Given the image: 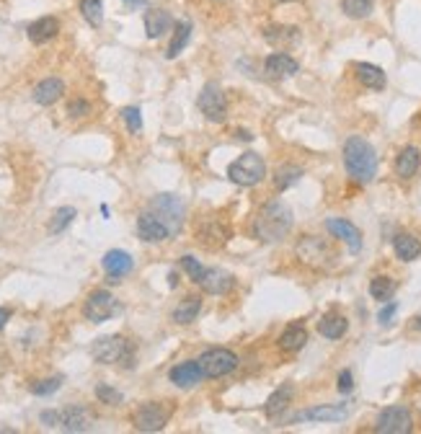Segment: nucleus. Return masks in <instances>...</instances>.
Masks as SVG:
<instances>
[{
  "label": "nucleus",
  "mask_w": 421,
  "mask_h": 434,
  "mask_svg": "<svg viewBox=\"0 0 421 434\" xmlns=\"http://www.w3.org/2000/svg\"><path fill=\"white\" fill-rule=\"evenodd\" d=\"M60 385H62V377H47V380L31 382L29 390L34 396H52L54 390H60Z\"/></svg>",
  "instance_id": "obj_38"
},
{
  "label": "nucleus",
  "mask_w": 421,
  "mask_h": 434,
  "mask_svg": "<svg viewBox=\"0 0 421 434\" xmlns=\"http://www.w3.org/2000/svg\"><path fill=\"white\" fill-rule=\"evenodd\" d=\"M393 292H396V282L391 277H375L369 282V295L380 303H388L393 298Z\"/></svg>",
  "instance_id": "obj_35"
},
{
  "label": "nucleus",
  "mask_w": 421,
  "mask_h": 434,
  "mask_svg": "<svg viewBox=\"0 0 421 434\" xmlns=\"http://www.w3.org/2000/svg\"><path fill=\"white\" fill-rule=\"evenodd\" d=\"M119 310V303L109 290H96L90 292L88 300L83 303V315L90 323H104L109 321L114 313Z\"/></svg>",
  "instance_id": "obj_10"
},
{
  "label": "nucleus",
  "mask_w": 421,
  "mask_h": 434,
  "mask_svg": "<svg viewBox=\"0 0 421 434\" xmlns=\"http://www.w3.org/2000/svg\"><path fill=\"white\" fill-rule=\"evenodd\" d=\"M150 212L153 215H158L166 228L171 230V235L181 230V223H184V204L176 194H158L155 199L150 202Z\"/></svg>",
  "instance_id": "obj_8"
},
{
  "label": "nucleus",
  "mask_w": 421,
  "mask_h": 434,
  "mask_svg": "<svg viewBox=\"0 0 421 434\" xmlns=\"http://www.w3.org/2000/svg\"><path fill=\"white\" fill-rule=\"evenodd\" d=\"M416 329L421 331V315H419V318H416Z\"/></svg>",
  "instance_id": "obj_48"
},
{
  "label": "nucleus",
  "mask_w": 421,
  "mask_h": 434,
  "mask_svg": "<svg viewBox=\"0 0 421 434\" xmlns=\"http://www.w3.org/2000/svg\"><path fill=\"white\" fill-rule=\"evenodd\" d=\"M346 329H349V321H346L344 315H338V313H328L324 315L321 321H318V334L324 339H341L346 334Z\"/></svg>",
  "instance_id": "obj_27"
},
{
  "label": "nucleus",
  "mask_w": 421,
  "mask_h": 434,
  "mask_svg": "<svg viewBox=\"0 0 421 434\" xmlns=\"http://www.w3.org/2000/svg\"><path fill=\"white\" fill-rule=\"evenodd\" d=\"M297 70H300L297 60L290 57V54H285V52L269 54L266 62H263V73L269 75V78H277V81H282V78H292Z\"/></svg>",
  "instance_id": "obj_16"
},
{
  "label": "nucleus",
  "mask_w": 421,
  "mask_h": 434,
  "mask_svg": "<svg viewBox=\"0 0 421 434\" xmlns=\"http://www.w3.org/2000/svg\"><path fill=\"white\" fill-rule=\"evenodd\" d=\"M196 240L204 248H223L230 240V228L220 220H207L202 228H196Z\"/></svg>",
  "instance_id": "obj_15"
},
{
  "label": "nucleus",
  "mask_w": 421,
  "mask_h": 434,
  "mask_svg": "<svg viewBox=\"0 0 421 434\" xmlns=\"http://www.w3.org/2000/svg\"><path fill=\"white\" fill-rule=\"evenodd\" d=\"M215 3H220V0H215Z\"/></svg>",
  "instance_id": "obj_50"
},
{
  "label": "nucleus",
  "mask_w": 421,
  "mask_h": 434,
  "mask_svg": "<svg viewBox=\"0 0 421 434\" xmlns=\"http://www.w3.org/2000/svg\"><path fill=\"white\" fill-rule=\"evenodd\" d=\"M263 176H266L263 158L259 153H254V150L243 153L241 158H235L233 163L227 165V179L238 184V187H256Z\"/></svg>",
  "instance_id": "obj_3"
},
{
  "label": "nucleus",
  "mask_w": 421,
  "mask_h": 434,
  "mask_svg": "<svg viewBox=\"0 0 421 434\" xmlns=\"http://www.w3.org/2000/svg\"><path fill=\"white\" fill-rule=\"evenodd\" d=\"M352 388H354L352 370H344V373L338 375V390H341V393H352Z\"/></svg>",
  "instance_id": "obj_43"
},
{
  "label": "nucleus",
  "mask_w": 421,
  "mask_h": 434,
  "mask_svg": "<svg viewBox=\"0 0 421 434\" xmlns=\"http://www.w3.org/2000/svg\"><path fill=\"white\" fill-rule=\"evenodd\" d=\"M396 310H398V305H396V303H388V305L380 310V315H377V318H380V323H383V326H388V323H391V318L396 315Z\"/></svg>",
  "instance_id": "obj_45"
},
{
  "label": "nucleus",
  "mask_w": 421,
  "mask_h": 434,
  "mask_svg": "<svg viewBox=\"0 0 421 434\" xmlns=\"http://www.w3.org/2000/svg\"><path fill=\"white\" fill-rule=\"evenodd\" d=\"M168 377H171V382L173 385H179V388H194L196 382L204 377V373L196 360H186V362H181V365L171 367Z\"/></svg>",
  "instance_id": "obj_18"
},
{
  "label": "nucleus",
  "mask_w": 421,
  "mask_h": 434,
  "mask_svg": "<svg viewBox=\"0 0 421 434\" xmlns=\"http://www.w3.org/2000/svg\"><path fill=\"white\" fill-rule=\"evenodd\" d=\"M173 29V16L163 8H153L145 13V34L150 39H160Z\"/></svg>",
  "instance_id": "obj_19"
},
{
  "label": "nucleus",
  "mask_w": 421,
  "mask_h": 434,
  "mask_svg": "<svg viewBox=\"0 0 421 434\" xmlns=\"http://www.w3.org/2000/svg\"><path fill=\"white\" fill-rule=\"evenodd\" d=\"M279 3H292V0H279Z\"/></svg>",
  "instance_id": "obj_49"
},
{
  "label": "nucleus",
  "mask_w": 421,
  "mask_h": 434,
  "mask_svg": "<svg viewBox=\"0 0 421 434\" xmlns=\"http://www.w3.org/2000/svg\"><path fill=\"white\" fill-rule=\"evenodd\" d=\"M196 285L202 287V290L207 292V295H227V292L233 290L235 277L230 274V271L212 266V269H204L202 279H199Z\"/></svg>",
  "instance_id": "obj_13"
},
{
  "label": "nucleus",
  "mask_w": 421,
  "mask_h": 434,
  "mask_svg": "<svg viewBox=\"0 0 421 434\" xmlns=\"http://www.w3.org/2000/svg\"><path fill=\"white\" fill-rule=\"evenodd\" d=\"M137 235H140L145 243H163V240L171 238V230H168L166 223H163L158 215H153V212L148 210L137 217Z\"/></svg>",
  "instance_id": "obj_12"
},
{
  "label": "nucleus",
  "mask_w": 421,
  "mask_h": 434,
  "mask_svg": "<svg viewBox=\"0 0 421 434\" xmlns=\"http://www.w3.org/2000/svg\"><path fill=\"white\" fill-rule=\"evenodd\" d=\"M290 228H292V210L282 199H274V202L263 204L261 212L256 215L251 233L261 243H277L290 233Z\"/></svg>",
  "instance_id": "obj_1"
},
{
  "label": "nucleus",
  "mask_w": 421,
  "mask_h": 434,
  "mask_svg": "<svg viewBox=\"0 0 421 434\" xmlns=\"http://www.w3.org/2000/svg\"><path fill=\"white\" fill-rule=\"evenodd\" d=\"M199 367H202L204 377H225L238 367V354L225 349V346H215L199 354Z\"/></svg>",
  "instance_id": "obj_6"
},
{
  "label": "nucleus",
  "mask_w": 421,
  "mask_h": 434,
  "mask_svg": "<svg viewBox=\"0 0 421 434\" xmlns=\"http://www.w3.org/2000/svg\"><path fill=\"white\" fill-rule=\"evenodd\" d=\"M121 119L127 122V129L132 135H137L140 129H143V114L137 106H127V109H121Z\"/></svg>",
  "instance_id": "obj_39"
},
{
  "label": "nucleus",
  "mask_w": 421,
  "mask_h": 434,
  "mask_svg": "<svg viewBox=\"0 0 421 434\" xmlns=\"http://www.w3.org/2000/svg\"><path fill=\"white\" fill-rule=\"evenodd\" d=\"M90 354L101 365H117V362L129 365V360H132V346H129V341L124 336H101L96 344L90 346Z\"/></svg>",
  "instance_id": "obj_4"
},
{
  "label": "nucleus",
  "mask_w": 421,
  "mask_h": 434,
  "mask_svg": "<svg viewBox=\"0 0 421 434\" xmlns=\"http://www.w3.org/2000/svg\"><path fill=\"white\" fill-rule=\"evenodd\" d=\"M300 179H302V168H300V165L285 163V165H279L277 171H274V187H277L279 192L290 189L292 184H297Z\"/></svg>",
  "instance_id": "obj_32"
},
{
  "label": "nucleus",
  "mask_w": 421,
  "mask_h": 434,
  "mask_svg": "<svg viewBox=\"0 0 421 434\" xmlns=\"http://www.w3.org/2000/svg\"><path fill=\"white\" fill-rule=\"evenodd\" d=\"M8 318H11V310H8V307H0V329L8 323Z\"/></svg>",
  "instance_id": "obj_47"
},
{
  "label": "nucleus",
  "mask_w": 421,
  "mask_h": 434,
  "mask_svg": "<svg viewBox=\"0 0 421 434\" xmlns=\"http://www.w3.org/2000/svg\"><path fill=\"white\" fill-rule=\"evenodd\" d=\"M81 13L88 26L98 29L104 23V0H81Z\"/></svg>",
  "instance_id": "obj_33"
},
{
  "label": "nucleus",
  "mask_w": 421,
  "mask_h": 434,
  "mask_svg": "<svg viewBox=\"0 0 421 434\" xmlns=\"http://www.w3.org/2000/svg\"><path fill=\"white\" fill-rule=\"evenodd\" d=\"M60 427L65 429V432H88L90 429L88 411H85L83 406H70V409L62 411Z\"/></svg>",
  "instance_id": "obj_24"
},
{
  "label": "nucleus",
  "mask_w": 421,
  "mask_h": 434,
  "mask_svg": "<svg viewBox=\"0 0 421 434\" xmlns=\"http://www.w3.org/2000/svg\"><path fill=\"white\" fill-rule=\"evenodd\" d=\"M96 398L101 401V404H109V406H117V404H121L124 401V396H121L119 390L117 388H112V385H96Z\"/></svg>",
  "instance_id": "obj_40"
},
{
  "label": "nucleus",
  "mask_w": 421,
  "mask_h": 434,
  "mask_svg": "<svg viewBox=\"0 0 421 434\" xmlns=\"http://www.w3.org/2000/svg\"><path fill=\"white\" fill-rule=\"evenodd\" d=\"M202 310V300L199 298H186L181 300L179 307L173 310V321L181 323V326H189L191 321H196V315Z\"/></svg>",
  "instance_id": "obj_31"
},
{
  "label": "nucleus",
  "mask_w": 421,
  "mask_h": 434,
  "mask_svg": "<svg viewBox=\"0 0 421 434\" xmlns=\"http://www.w3.org/2000/svg\"><path fill=\"white\" fill-rule=\"evenodd\" d=\"M326 230L331 233L333 238L344 240L346 246L352 248L354 254L362 248V233L360 228L354 223H349V220H341V217H331V220H326Z\"/></svg>",
  "instance_id": "obj_14"
},
{
  "label": "nucleus",
  "mask_w": 421,
  "mask_h": 434,
  "mask_svg": "<svg viewBox=\"0 0 421 434\" xmlns=\"http://www.w3.org/2000/svg\"><path fill=\"white\" fill-rule=\"evenodd\" d=\"M127 8H132V11H137V8H145L148 6V0H121Z\"/></svg>",
  "instance_id": "obj_46"
},
{
  "label": "nucleus",
  "mask_w": 421,
  "mask_h": 434,
  "mask_svg": "<svg viewBox=\"0 0 421 434\" xmlns=\"http://www.w3.org/2000/svg\"><path fill=\"white\" fill-rule=\"evenodd\" d=\"M357 78L364 88L372 90H383L385 88V73L377 65H369V62H360L357 65Z\"/></svg>",
  "instance_id": "obj_30"
},
{
  "label": "nucleus",
  "mask_w": 421,
  "mask_h": 434,
  "mask_svg": "<svg viewBox=\"0 0 421 434\" xmlns=\"http://www.w3.org/2000/svg\"><path fill=\"white\" fill-rule=\"evenodd\" d=\"M104 271L112 277V282H119L124 274H129L132 271V266H135V262H132V256L127 254V251H121V248H114V251H109V254L104 256Z\"/></svg>",
  "instance_id": "obj_17"
},
{
  "label": "nucleus",
  "mask_w": 421,
  "mask_h": 434,
  "mask_svg": "<svg viewBox=\"0 0 421 434\" xmlns=\"http://www.w3.org/2000/svg\"><path fill=\"white\" fill-rule=\"evenodd\" d=\"M42 424L45 427H60V419H62V411H42Z\"/></svg>",
  "instance_id": "obj_44"
},
{
  "label": "nucleus",
  "mask_w": 421,
  "mask_h": 434,
  "mask_svg": "<svg viewBox=\"0 0 421 434\" xmlns=\"http://www.w3.org/2000/svg\"><path fill=\"white\" fill-rule=\"evenodd\" d=\"M73 220H76V207H60V210H54L52 220H49V233H52V235H60Z\"/></svg>",
  "instance_id": "obj_37"
},
{
  "label": "nucleus",
  "mask_w": 421,
  "mask_h": 434,
  "mask_svg": "<svg viewBox=\"0 0 421 434\" xmlns=\"http://www.w3.org/2000/svg\"><path fill=\"white\" fill-rule=\"evenodd\" d=\"M171 419V409L158 401H148L135 411V429L137 432H160Z\"/></svg>",
  "instance_id": "obj_9"
},
{
  "label": "nucleus",
  "mask_w": 421,
  "mask_h": 434,
  "mask_svg": "<svg viewBox=\"0 0 421 434\" xmlns=\"http://www.w3.org/2000/svg\"><path fill=\"white\" fill-rule=\"evenodd\" d=\"M393 251H396V256H398L401 262H414L421 254V240L414 238V235H408V233H401L393 240Z\"/></svg>",
  "instance_id": "obj_28"
},
{
  "label": "nucleus",
  "mask_w": 421,
  "mask_h": 434,
  "mask_svg": "<svg viewBox=\"0 0 421 434\" xmlns=\"http://www.w3.org/2000/svg\"><path fill=\"white\" fill-rule=\"evenodd\" d=\"M62 93H65V83H62L60 78H45L42 83L34 86V101H37L39 106L57 104L62 98Z\"/></svg>",
  "instance_id": "obj_20"
},
{
  "label": "nucleus",
  "mask_w": 421,
  "mask_h": 434,
  "mask_svg": "<svg viewBox=\"0 0 421 434\" xmlns=\"http://www.w3.org/2000/svg\"><path fill=\"white\" fill-rule=\"evenodd\" d=\"M346 414L349 411L344 406H316V409L297 414L292 421H341L346 419Z\"/></svg>",
  "instance_id": "obj_22"
},
{
  "label": "nucleus",
  "mask_w": 421,
  "mask_h": 434,
  "mask_svg": "<svg viewBox=\"0 0 421 434\" xmlns=\"http://www.w3.org/2000/svg\"><path fill=\"white\" fill-rule=\"evenodd\" d=\"M411 427H414V419H411L408 409H403V406H391V409H385V411L377 416L375 432L377 434H408Z\"/></svg>",
  "instance_id": "obj_11"
},
{
  "label": "nucleus",
  "mask_w": 421,
  "mask_h": 434,
  "mask_svg": "<svg viewBox=\"0 0 421 434\" xmlns=\"http://www.w3.org/2000/svg\"><path fill=\"white\" fill-rule=\"evenodd\" d=\"M292 393H295L292 385H282V388H277L269 398H266V404H263V414H266L269 419L282 416V411H285L287 406H290V401H292Z\"/></svg>",
  "instance_id": "obj_26"
},
{
  "label": "nucleus",
  "mask_w": 421,
  "mask_h": 434,
  "mask_svg": "<svg viewBox=\"0 0 421 434\" xmlns=\"http://www.w3.org/2000/svg\"><path fill=\"white\" fill-rule=\"evenodd\" d=\"M263 39L271 47H290L300 39V29L297 26H269L263 31Z\"/></svg>",
  "instance_id": "obj_29"
},
{
  "label": "nucleus",
  "mask_w": 421,
  "mask_h": 434,
  "mask_svg": "<svg viewBox=\"0 0 421 434\" xmlns=\"http://www.w3.org/2000/svg\"><path fill=\"white\" fill-rule=\"evenodd\" d=\"M305 341H308V331H305V326H300V323H290L285 331H282V336H279V349L282 352H300L302 346H305Z\"/></svg>",
  "instance_id": "obj_23"
},
{
  "label": "nucleus",
  "mask_w": 421,
  "mask_h": 434,
  "mask_svg": "<svg viewBox=\"0 0 421 434\" xmlns=\"http://www.w3.org/2000/svg\"><path fill=\"white\" fill-rule=\"evenodd\" d=\"M344 168L354 184H369L377 176V153L364 137H349L344 143Z\"/></svg>",
  "instance_id": "obj_2"
},
{
  "label": "nucleus",
  "mask_w": 421,
  "mask_h": 434,
  "mask_svg": "<svg viewBox=\"0 0 421 434\" xmlns=\"http://www.w3.org/2000/svg\"><path fill=\"white\" fill-rule=\"evenodd\" d=\"M372 0H341V11H344L349 18H367L372 13Z\"/></svg>",
  "instance_id": "obj_36"
},
{
  "label": "nucleus",
  "mask_w": 421,
  "mask_h": 434,
  "mask_svg": "<svg viewBox=\"0 0 421 434\" xmlns=\"http://www.w3.org/2000/svg\"><path fill=\"white\" fill-rule=\"evenodd\" d=\"M196 106L215 124L227 119V98H225V90L220 88V83H207L202 88V93H199V98H196Z\"/></svg>",
  "instance_id": "obj_7"
},
{
  "label": "nucleus",
  "mask_w": 421,
  "mask_h": 434,
  "mask_svg": "<svg viewBox=\"0 0 421 434\" xmlns=\"http://www.w3.org/2000/svg\"><path fill=\"white\" fill-rule=\"evenodd\" d=\"M419 165H421V153L419 148H403L401 150V156L396 158V173H398L401 179H414L416 173H419Z\"/></svg>",
  "instance_id": "obj_25"
},
{
  "label": "nucleus",
  "mask_w": 421,
  "mask_h": 434,
  "mask_svg": "<svg viewBox=\"0 0 421 434\" xmlns=\"http://www.w3.org/2000/svg\"><path fill=\"white\" fill-rule=\"evenodd\" d=\"M68 114L70 117H85V114H90V104L83 98H76V101L68 104Z\"/></svg>",
  "instance_id": "obj_42"
},
{
  "label": "nucleus",
  "mask_w": 421,
  "mask_h": 434,
  "mask_svg": "<svg viewBox=\"0 0 421 434\" xmlns=\"http://www.w3.org/2000/svg\"><path fill=\"white\" fill-rule=\"evenodd\" d=\"M57 31H60V21L54 16H42L34 23H29L26 34H29V39L34 45H45V42L57 37Z\"/></svg>",
  "instance_id": "obj_21"
},
{
  "label": "nucleus",
  "mask_w": 421,
  "mask_h": 434,
  "mask_svg": "<svg viewBox=\"0 0 421 434\" xmlns=\"http://www.w3.org/2000/svg\"><path fill=\"white\" fill-rule=\"evenodd\" d=\"M189 37H191V23H186V21H181L179 26H176V31H173V39H171V45H168V57H179V52L186 47V42H189Z\"/></svg>",
  "instance_id": "obj_34"
},
{
  "label": "nucleus",
  "mask_w": 421,
  "mask_h": 434,
  "mask_svg": "<svg viewBox=\"0 0 421 434\" xmlns=\"http://www.w3.org/2000/svg\"><path fill=\"white\" fill-rule=\"evenodd\" d=\"M181 269H184L189 277H191V282H199V279H202V274H204V266L196 262L194 256H184V259H181Z\"/></svg>",
  "instance_id": "obj_41"
},
{
  "label": "nucleus",
  "mask_w": 421,
  "mask_h": 434,
  "mask_svg": "<svg viewBox=\"0 0 421 434\" xmlns=\"http://www.w3.org/2000/svg\"><path fill=\"white\" fill-rule=\"evenodd\" d=\"M295 251H297V259L302 264L316 266V269H324V266L333 264V259H336V251L324 238H318V235H305Z\"/></svg>",
  "instance_id": "obj_5"
}]
</instances>
